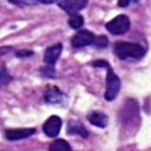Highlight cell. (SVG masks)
<instances>
[{
	"label": "cell",
	"mask_w": 151,
	"mask_h": 151,
	"mask_svg": "<svg viewBox=\"0 0 151 151\" xmlns=\"http://www.w3.org/2000/svg\"><path fill=\"white\" fill-rule=\"evenodd\" d=\"M61 51H63V45L60 42H57V44L47 47L44 53V63L46 65H54V63L59 59Z\"/></svg>",
	"instance_id": "9"
},
{
	"label": "cell",
	"mask_w": 151,
	"mask_h": 151,
	"mask_svg": "<svg viewBox=\"0 0 151 151\" xmlns=\"http://www.w3.org/2000/svg\"><path fill=\"white\" fill-rule=\"evenodd\" d=\"M12 80V77L9 76V73L7 72V70L5 67H2L0 70V88L2 86H5L7 83H9Z\"/></svg>",
	"instance_id": "17"
},
{
	"label": "cell",
	"mask_w": 151,
	"mask_h": 151,
	"mask_svg": "<svg viewBox=\"0 0 151 151\" xmlns=\"http://www.w3.org/2000/svg\"><path fill=\"white\" fill-rule=\"evenodd\" d=\"M67 132L70 134H78L83 138H86L88 136V132L85 129V126L77 120H70L67 123Z\"/></svg>",
	"instance_id": "12"
},
{
	"label": "cell",
	"mask_w": 151,
	"mask_h": 151,
	"mask_svg": "<svg viewBox=\"0 0 151 151\" xmlns=\"http://www.w3.org/2000/svg\"><path fill=\"white\" fill-rule=\"evenodd\" d=\"M119 122L125 127H131L139 122V105L134 99H126L119 111Z\"/></svg>",
	"instance_id": "2"
},
{
	"label": "cell",
	"mask_w": 151,
	"mask_h": 151,
	"mask_svg": "<svg viewBox=\"0 0 151 151\" xmlns=\"http://www.w3.org/2000/svg\"><path fill=\"white\" fill-rule=\"evenodd\" d=\"M11 51H12V47H8V46L0 47V57L4 55V54H6V53H8V52H11Z\"/></svg>",
	"instance_id": "22"
},
{
	"label": "cell",
	"mask_w": 151,
	"mask_h": 151,
	"mask_svg": "<svg viewBox=\"0 0 151 151\" xmlns=\"http://www.w3.org/2000/svg\"><path fill=\"white\" fill-rule=\"evenodd\" d=\"M31 55H33V51H29V50H19L17 52L18 58H28Z\"/></svg>",
	"instance_id": "19"
},
{
	"label": "cell",
	"mask_w": 151,
	"mask_h": 151,
	"mask_svg": "<svg viewBox=\"0 0 151 151\" xmlns=\"http://www.w3.org/2000/svg\"><path fill=\"white\" fill-rule=\"evenodd\" d=\"M51 151H71L72 150V147H71V145L67 143V142H65L64 139H57V140H54L51 145H50V147H48Z\"/></svg>",
	"instance_id": "14"
},
{
	"label": "cell",
	"mask_w": 151,
	"mask_h": 151,
	"mask_svg": "<svg viewBox=\"0 0 151 151\" xmlns=\"http://www.w3.org/2000/svg\"><path fill=\"white\" fill-rule=\"evenodd\" d=\"M94 34L87 29H80L78 31L71 39V44L74 48H81V47H85V46H88V45H92L93 44V40H94Z\"/></svg>",
	"instance_id": "5"
},
{
	"label": "cell",
	"mask_w": 151,
	"mask_h": 151,
	"mask_svg": "<svg viewBox=\"0 0 151 151\" xmlns=\"http://www.w3.org/2000/svg\"><path fill=\"white\" fill-rule=\"evenodd\" d=\"M84 25V18L83 15L76 13V14H71L70 19H68V26L73 29H79L80 27H83Z\"/></svg>",
	"instance_id": "15"
},
{
	"label": "cell",
	"mask_w": 151,
	"mask_h": 151,
	"mask_svg": "<svg viewBox=\"0 0 151 151\" xmlns=\"http://www.w3.org/2000/svg\"><path fill=\"white\" fill-rule=\"evenodd\" d=\"M61 125H63V122H61V118L60 117H58V116H51V117H48L45 120V123L42 125V131H44V133L47 137L54 138L60 132Z\"/></svg>",
	"instance_id": "6"
},
{
	"label": "cell",
	"mask_w": 151,
	"mask_h": 151,
	"mask_svg": "<svg viewBox=\"0 0 151 151\" xmlns=\"http://www.w3.org/2000/svg\"><path fill=\"white\" fill-rule=\"evenodd\" d=\"M116 55L120 60H139L142 59L145 53L146 48L137 42H129V41H117L113 46Z\"/></svg>",
	"instance_id": "1"
},
{
	"label": "cell",
	"mask_w": 151,
	"mask_h": 151,
	"mask_svg": "<svg viewBox=\"0 0 151 151\" xmlns=\"http://www.w3.org/2000/svg\"><path fill=\"white\" fill-rule=\"evenodd\" d=\"M130 25L131 22H130L129 17L125 14H119L114 17L113 19H111L109 22H106L105 27L111 34L122 35V34H125L130 29Z\"/></svg>",
	"instance_id": "3"
},
{
	"label": "cell",
	"mask_w": 151,
	"mask_h": 151,
	"mask_svg": "<svg viewBox=\"0 0 151 151\" xmlns=\"http://www.w3.org/2000/svg\"><path fill=\"white\" fill-rule=\"evenodd\" d=\"M139 0H118V6L119 7H127L130 5L138 4Z\"/></svg>",
	"instance_id": "20"
},
{
	"label": "cell",
	"mask_w": 151,
	"mask_h": 151,
	"mask_svg": "<svg viewBox=\"0 0 151 151\" xmlns=\"http://www.w3.org/2000/svg\"><path fill=\"white\" fill-rule=\"evenodd\" d=\"M11 4L24 7V6H34V5H50L54 4L58 0H8Z\"/></svg>",
	"instance_id": "13"
},
{
	"label": "cell",
	"mask_w": 151,
	"mask_h": 151,
	"mask_svg": "<svg viewBox=\"0 0 151 151\" xmlns=\"http://www.w3.org/2000/svg\"><path fill=\"white\" fill-rule=\"evenodd\" d=\"M87 2L88 0H61V1H58V6L64 12L71 15V14H76L80 12L81 9H84Z\"/></svg>",
	"instance_id": "8"
},
{
	"label": "cell",
	"mask_w": 151,
	"mask_h": 151,
	"mask_svg": "<svg viewBox=\"0 0 151 151\" xmlns=\"http://www.w3.org/2000/svg\"><path fill=\"white\" fill-rule=\"evenodd\" d=\"M64 100V93L58 87H51L45 93V101L48 104H59Z\"/></svg>",
	"instance_id": "11"
},
{
	"label": "cell",
	"mask_w": 151,
	"mask_h": 151,
	"mask_svg": "<svg viewBox=\"0 0 151 151\" xmlns=\"http://www.w3.org/2000/svg\"><path fill=\"white\" fill-rule=\"evenodd\" d=\"M41 74L44 77H48V78H54V67L53 65H45L42 68H41Z\"/></svg>",
	"instance_id": "18"
},
{
	"label": "cell",
	"mask_w": 151,
	"mask_h": 151,
	"mask_svg": "<svg viewBox=\"0 0 151 151\" xmlns=\"http://www.w3.org/2000/svg\"><path fill=\"white\" fill-rule=\"evenodd\" d=\"M92 65H93L94 67H109V66H110L109 63L105 61V60H96V61H93Z\"/></svg>",
	"instance_id": "21"
},
{
	"label": "cell",
	"mask_w": 151,
	"mask_h": 151,
	"mask_svg": "<svg viewBox=\"0 0 151 151\" xmlns=\"http://www.w3.org/2000/svg\"><path fill=\"white\" fill-rule=\"evenodd\" d=\"M109 44V40L105 35H99V37H94V40H93V44L96 47L98 48H105Z\"/></svg>",
	"instance_id": "16"
},
{
	"label": "cell",
	"mask_w": 151,
	"mask_h": 151,
	"mask_svg": "<svg viewBox=\"0 0 151 151\" xmlns=\"http://www.w3.org/2000/svg\"><path fill=\"white\" fill-rule=\"evenodd\" d=\"M35 133V129L33 127H20V129H7L5 131L6 139L11 142L21 140L25 138H28Z\"/></svg>",
	"instance_id": "7"
},
{
	"label": "cell",
	"mask_w": 151,
	"mask_h": 151,
	"mask_svg": "<svg viewBox=\"0 0 151 151\" xmlns=\"http://www.w3.org/2000/svg\"><path fill=\"white\" fill-rule=\"evenodd\" d=\"M87 119L92 125H94L97 127H106V125L109 123V117L101 111L90 112L87 116Z\"/></svg>",
	"instance_id": "10"
},
{
	"label": "cell",
	"mask_w": 151,
	"mask_h": 151,
	"mask_svg": "<svg viewBox=\"0 0 151 151\" xmlns=\"http://www.w3.org/2000/svg\"><path fill=\"white\" fill-rule=\"evenodd\" d=\"M106 73V91H105V99L111 101L117 98L120 91V79L116 74V72L109 66Z\"/></svg>",
	"instance_id": "4"
}]
</instances>
